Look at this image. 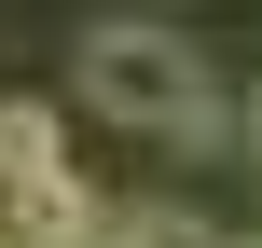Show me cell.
Listing matches in <instances>:
<instances>
[{
    "label": "cell",
    "instance_id": "1",
    "mask_svg": "<svg viewBox=\"0 0 262 248\" xmlns=\"http://www.w3.org/2000/svg\"><path fill=\"white\" fill-rule=\"evenodd\" d=\"M83 110H97V124H124V138H152V152H207L221 83H207L193 28L111 14V28H83Z\"/></svg>",
    "mask_w": 262,
    "mask_h": 248
},
{
    "label": "cell",
    "instance_id": "2",
    "mask_svg": "<svg viewBox=\"0 0 262 248\" xmlns=\"http://www.w3.org/2000/svg\"><path fill=\"white\" fill-rule=\"evenodd\" d=\"M55 179H83V166H69V124H55L41 97H0V207H14V193H55Z\"/></svg>",
    "mask_w": 262,
    "mask_h": 248
},
{
    "label": "cell",
    "instance_id": "3",
    "mask_svg": "<svg viewBox=\"0 0 262 248\" xmlns=\"http://www.w3.org/2000/svg\"><path fill=\"white\" fill-rule=\"evenodd\" d=\"M249 166H262V97H249Z\"/></svg>",
    "mask_w": 262,
    "mask_h": 248
},
{
    "label": "cell",
    "instance_id": "4",
    "mask_svg": "<svg viewBox=\"0 0 262 248\" xmlns=\"http://www.w3.org/2000/svg\"><path fill=\"white\" fill-rule=\"evenodd\" d=\"M235 248H262V235H235Z\"/></svg>",
    "mask_w": 262,
    "mask_h": 248
}]
</instances>
